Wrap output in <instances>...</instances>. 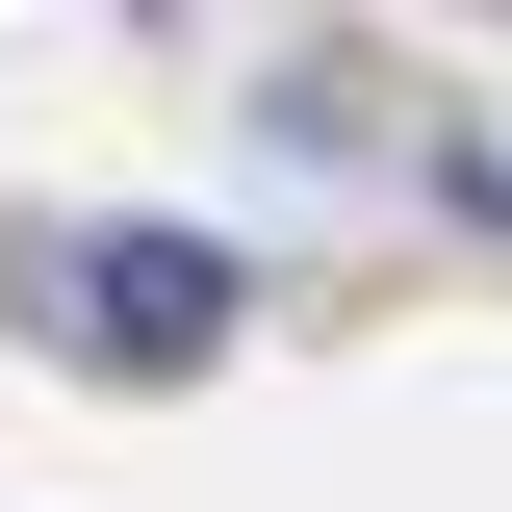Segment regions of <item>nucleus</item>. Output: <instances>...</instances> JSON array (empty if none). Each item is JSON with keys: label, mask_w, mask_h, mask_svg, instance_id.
I'll use <instances>...</instances> for the list:
<instances>
[{"label": "nucleus", "mask_w": 512, "mask_h": 512, "mask_svg": "<svg viewBox=\"0 0 512 512\" xmlns=\"http://www.w3.org/2000/svg\"><path fill=\"white\" fill-rule=\"evenodd\" d=\"M77 333H103V359H205V333H231V256H154L128 231L103 282H77Z\"/></svg>", "instance_id": "obj_1"}]
</instances>
